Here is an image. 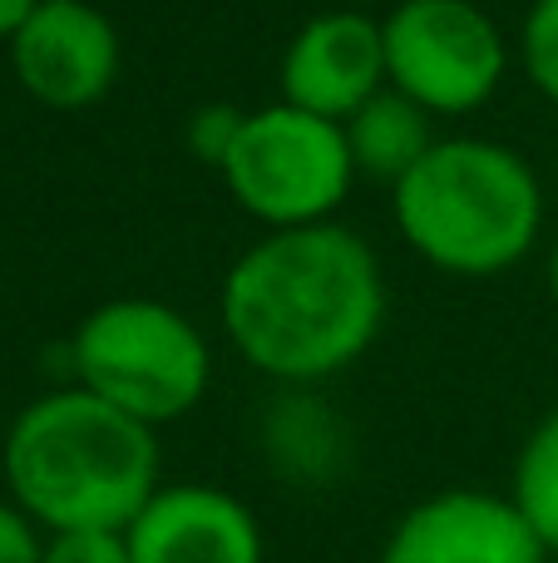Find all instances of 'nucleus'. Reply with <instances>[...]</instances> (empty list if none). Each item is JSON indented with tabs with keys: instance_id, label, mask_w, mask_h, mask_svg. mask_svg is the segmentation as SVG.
Returning <instances> with one entry per match:
<instances>
[{
	"instance_id": "9",
	"label": "nucleus",
	"mask_w": 558,
	"mask_h": 563,
	"mask_svg": "<svg viewBox=\"0 0 558 563\" xmlns=\"http://www.w3.org/2000/svg\"><path fill=\"white\" fill-rule=\"evenodd\" d=\"M277 79H282L277 99L346 124L366 99L391 85L381 20L361 15V10H316L312 20L292 30Z\"/></svg>"
},
{
	"instance_id": "10",
	"label": "nucleus",
	"mask_w": 558,
	"mask_h": 563,
	"mask_svg": "<svg viewBox=\"0 0 558 563\" xmlns=\"http://www.w3.org/2000/svg\"><path fill=\"white\" fill-rule=\"evenodd\" d=\"M134 563H263L257 515L223 485H158L124 529Z\"/></svg>"
},
{
	"instance_id": "7",
	"label": "nucleus",
	"mask_w": 558,
	"mask_h": 563,
	"mask_svg": "<svg viewBox=\"0 0 558 563\" xmlns=\"http://www.w3.org/2000/svg\"><path fill=\"white\" fill-rule=\"evenodd\" d=\"M5 49L15 85L55 114L94 109L124 69L119 25L94 0H40Z\"/></svg>"
},
{
	"instance_id": "4",
	"label": "nucleus",
	"mask_w": 558,
	"mask_h": 563,
	"mask_svg": "<svg viewBox=\"0 0 558 563\" xmlns=\"http://www.w3.org/2000/svg\"><path fill=\"white\" fill-rule=\"evenodd\" d=\"M69 371L75 386L94 390L148 430H164L203 406L213 386V346L174 301L109 297L79 317Z\"/></svg>"
},
{
	"instance_id": "17",
	"label": "nucleus",
	"mask_w": 558,
	"mask_h": 563,
	"mask_svg": "<svg viewBox=\"0 0 558 563\" xmlns=\"http://www.w3.org/2000/svg\"><path fill=\"white\" fill-rule=\"evenodd\" d=\"M35 5H40V0H0V45H5V40L15 35L20 25H25V15Z\"/></svg>"
},
{
	"instance_id": "6",
	"label": "nucleus",
	"mask_w": 558,
	"mask_h": 563,
	"mask_svg": "<svg viewBox=\"0 0 558 563\" xmlns=\"http://www.w3.org/2000/svg\"><path fill=\"white\" fill-rule=\"evenodd\" d=\"M386 79L435 119L484 109L510 75V35L475 0H395L381 15Z\"/></svg>"
},
{
	"instance_id": "2",
	"label": "nucleus",
	"mask_w": 558,
	"mask_h": 563,
	"mask_svg": "<svg viewBox=\"0 0 558 563\" xmlns=\"http://www.w3.org/2000/svg\"><path fill=\"white\" fill-rule=\"evenodd\" d=\"M5 499L45 534L59 529H129L164 485L158 430L124 416L85 386L35 396L0 445Z\"/></svg>"
},
{
	"instance_id": "3",
	"label": "nucleus",
	"mask_w": 558,
	"mask_h": 563,
	"mask_svg": "<svg viewBox=\"0 0 558 563\" xmlns=\"http://www.w3.org/2000/svg\"><path fill=\"white\" fill-rule=\"evenodd\" d=\"M544 178L504 139L440 134L391 188L401 243L445 277H500L544 238Z\"/></svg>"
},
{
	"instance_id": "8",
	"label": "nucleus",
	"mask_w": 558,
	"mask_h": 563,
	"mask_svg": "<svg viewBox=\"0 0 558 563\" xmlns=\"http://www.w3.org/2000/svg\"><path fill=\"white\" fill-rule=\"evenodd\" d=\"M554 554L529 529L510 495L440 489L391 525L376 563H549Z\"/></svg>"
},
{
	"instance_id": "1",
	"label": "nucleus",
	"mask_w": 558,
	"mask_h": 563,
	"mask_svg": "<svg viewBox=\"0 0 558 563\" xmlns=\"http://www.w3.org/2000/svg\"><path fill=\"white\" fill-rule=\"evenodd\" d=\"M386 301L376 247L332 218L247 243L217 287V321L257 376L312 390L376 346Z\"/></svg>"
},
{
	"instance_id": "18",
	"label": "nucleus",
	"mask_w": 558,
	"mask_h": 563,
	"mask_svg": "<svg viewBox=\"0 0 558 563\" xmlns=\"http://www.w3.org/2000/svg\"><path fill=\"white\" fill-rule=\"evenodd\" d=\"M549 297L558 307V233H554V247H549Z\"/></svg>"
},
{
	"instance_id": "5",
	"label": "nucleus",
	"mask_w": 558,
	"mask_h": 563,
	"mask_svg": "<svg viewBox=\"0 0 558 563\" xmlns=\"http://www.w3.org/2000/svg\"><path fill=\"white\" fill-rule=\"evenodd\" d=\"M217 178L253 223L277 233L332 223L356 188V164L336 119L272 99L243 114Z\"/></svg>"
},
{
	"instance_id": "12",
	"label": "nucleus",
	"mask_w": 558,
	"mask_h": 563,
	"mask_svg": "<svg viewBox=\"0 0 558 563\" xmlns=\"http://www.w3.org/2000/svg\"><path fill=\"white\" fill-rule=\"evenodd\" d=\"M510 499L529 519L534 534L544 539V549L558 559V406L524 440L520 460H514Z\"/></svg>"
},
{
	"instance_id": "13",
	"label": "nucleus",
	"mask_w": 558,
	"mask_h": 563,
	"mask_svg": "<svg viewBox=\"0 0 558 563\" xmlns=\"http://www.w3.org/2000/svg\"><path fill=\"white\" fill-rule=\"evenodd\" d=\"M520 69L549 104H558V0H529L514 40Z\"/></svg>"
},
{
	"instance_id": "15",
	"label": "nucleus",
	"mask_w": 558,
	"mask_h": 563,
	"mask_svg": "<svg viewBox=\"0 0 558 563\" xmlns=\"http://www.w3.org/2000/svg\"><path fill=\"white\" fill-rule=\"evenodd\" d=\"M40 563H134L124 529H59L45 534Z\"/></svg>"
},
{
	"instance_id": "16",
	"label": "nucleus",
	"mask_w": 558,
	"mask_h": 563,
	"mask_svg": "<svg viewBox=\"0 0 558 563\" xmlns=\"http://www.w3.org/2000/svg\"><path fill=\"white\" fill-rule=\"evenodd\" d=\"M40 554H45V529L15 499H0V563H40Z\"/></svg>"
},
{
	"instance_id": "11",
	"label": "nucleus",
	"mask_w": 558,
	"mask_h": 563,
	"mask_svg": "<svg viewBox=\"0 0 558 563\" xmlns=\"http://www.w3.org/2000/svg\"><path fill=\"white\" fill-rule=\"evenodd\" d=\"M346 148H351L356 178H376V184L395 188L425 154L435 148V114L421 109L411 95L386 85L381 95H371L351 119L342 124Z\"/></svg>"
},
{
	"instance_id": "14",
	"label": "nucleus",
	"mask_w": 558,
	"mask_h": 563,
	"mask_svg": "<svg viewBox=\"0 0 558 563\" xmlns=\"http://www.w3.org/2000/svg\"><path fill=\"white\" fill-rule=\"evenodd\" d=\"M243 114L247 109H237V104H198L193 114H188V124H183L188 154L217 174L223 158H227V148H233V139H237V129H243Z\"/></svg>"
}]
</instances>
